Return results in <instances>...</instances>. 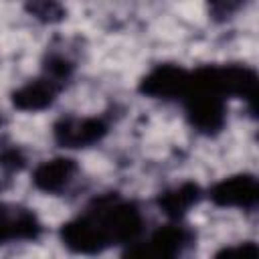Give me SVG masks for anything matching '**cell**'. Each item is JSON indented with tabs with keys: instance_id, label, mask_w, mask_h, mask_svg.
Listing matches in <instances>:
<instances>
[{
	"instance_id": "1",
	"label": "cell",
	"mask_w": 259,
	"mask_h": 259,
	"mask_svg": "<svg viewBox=\"0 0 259 259\" xmlns=\"http://www.w3.org/2000/svg\"><path fill=\"white\" fill-rule=\"evenodd\" d=\"M210 198L221 206H255L257 182L251 176H233L210 190Z\"/></svg>"
},
{
	"instance_id": "2",
	"label": "cell",
	"mask_w": 259,
	"mask_h": 259,
	"mask_svg": "<svg viewBox=\"0 0 259 259\" xmlns=\"http://www.w3.org/2000/svg\"><path fill=\"white\" fill-rule=\"evenodd\" d=\"M103 134H105V123L101 119H91V117L63 119L55 127V136L59 144H63L65 148H83L87 144L101 140Z\"/></svg>"
},
{
	"instance_id": "3",
	"label": "cell",
	"mask_w": 259,
	"mask_h": 259,
	"mask_svg": "<svg viewBox=\"0 0 259 259\" xmlns=\"http://www.w3.org/2000/svg\"><path fill=\"white\" fill-rule=\"evenodd\" d=\"M75 170H77L75 160L59 158V160L45 162L34 170V184L45 192H57L69 184Z\"/></svg>"
},
{
	"instance_id": "4",
	"label": "cell",
	"mask_w": 259,
	"mask_h": 259,
	"mask_svg": "<svg viewBox=\"0 0 259 259\" xmlns=\"http://www.w3.org/2000/svg\"><path fill=\"white\" fill-rule=\"evenodd\" d=\"M198 200V186L196 184H180L178 188L160 196V208L172 219H180L192 204Z\"/></svg>"
},
{
	"instance_id": "5",
	"label": "cell",
	"mask_w": 259,
	"mask_h": 259,
	"mask_svg": "<svg viewBox=\"0 0 259 259\" xmlns=\"http://www.w3.org/2000/svg\"><path fill=\"white\" fill-rule=\"evenodd\" d=\"M210 4H212V10L217 16H227L239 8L241 0H210Z\"/></svg>"
}]
</instances>
